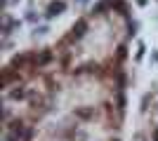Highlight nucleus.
Listing matches in <instances>:
<instances>
[{"label":"nucleus","instance_id":"obj_1","mask_svg":"<svg viewBox=\"0 0 158 141\" xmlns=\"http://www.w3.org/2000/svg\"><path fill=\"white\" fill-rule=\"evenodd\" d=\"M64 7H66L64 2H52V5H50V9H47V14H50V17H54L57 12H64Z\"/></svg>","mask_w":158,"mask_h":141}]
</instances>
